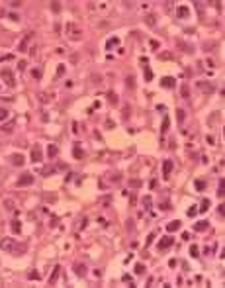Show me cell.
<instances>
[{"instance_id": "6da1fadb", "label": "cell", "mask_w": 225, "mask_h": 288, "mask_svg": "<svg viewBox=\"0 0 225 288\" xmlns=\"http://www.w3.org/2000/svg\"><path fill=\"white\" fill-rule=\"evenodd\" d=\"M0 249H2V251H8V253H18L16 239H12V237H4V239H0Z\"/></svg>"}, {"instance_id": "7a4b0ae2", "label": "cell", "mask_w": 225, "mask_h": 288, "mask_svg": "<svg viewBox=\"0 0 225 288\" xmlns=\"http://www.w3.org/2000/svg\"><path fill=\"white\" fill-rule=\"evenodd\" d=\"M0 76H2V80H4V82H6L8 86H14V84H16V80H14V73H12V69H8V67L0 71Z\"/></svg>"}, {"instance_id": "3957f363", "label": "cell", "mask_w": 225, "mask_h": 288, "mask_svg": "<svg viewBox=\"0 0 225 288\" xmlns=\"http://www.w3.org/2000/svg\"><path fill=\"white\" fill-rule=\"evenodd\" d=\"M67 33H69L70 39H78L80 35H82L80 28H78V26H75V24H67Z\"/></svg>"}, {"instance_id": "277c9868", "label": "cell", "mask_w": 225, "mask_h": 288, "mask_svg": "<svg viewBox=\"0 0 225 288\" xmlns=\"http://www.w3.org/2000/svg\"><path fill=\"white\" fill-rule=\"evenodd\" d=\"M28 184H33V175L23 173V175L18 179V186H28Z\"/></svg>"}, {"instance_id": "5b68a950", "label": "cell", "mask_w": 225, "mask_h": 288, "mask_svg": "<svg viewBox=\"0 0 225 288\" xmlns=\"http://www.w3.org/2000/svg\"><path fill=\"white\" fill-rule=\"evenodd\" d=\"M29 155H32V161H33V163H39V161H41V147H39V145H33Z\"/></svg>"}, {"instance_id": "8992f818", "label": "cell", "mask_w": 225, "mask_h": 288, "mask_svg": "<svg viewBox=\"0 0 225 288\" xmlns=\"http://www.w3.org/2000/svg\"><path fill=\"white\" fill-rule=\"evenodd\" d=\"M32 35H33V33L32 32H29V33H26V37H23L22 39V41H20V45H18V51H28V43H29V39H32Z\"/></svg>"}, {"instance_id": "52a82bcc", "label": "cell", "mask_w": 225, "mask_h": 288, "mask_svg": "<svg viewBox=\"0 0 225 288\" xmlns=\"http://www.w3.org/2000/svg\"><path fill=\"white\" fill-rule=\"evenodd\" d=\"M10 163H12L14 167H22V165H23V155H20V153L10 155Z\"/></svg>"}, {"instance_id": "ba28073f", "label": "cell", "mask_w": 225, "mask_h": 288, "mask_svg": "<svg viewBox=\"0 0 225 288\" xmlns=\"http://www.w3.org/2000/svg\"><path fill=\"white\" fill-rule=\"evenodd\" d=\"M172 167H174V163H172V161H169V159H166V161L163 163V175L166 176V179H169L170 173H172Z\"/></svg>"}, {"instance_id": "9c48e42d", "label": "cell", "mask_w": 225, "mask_h": 288, "mask_svg": "<svg viewBox=\"0 0 225 288\" xmlns=\"http://www.w3.org/2000/svg\"><path fill=\"white\" fill-rule=\"evenodd\" d=\"M172 243H174V239L170 235H166V237H163V239L159 241V249H169Z\"/></svg>"}, {"instance_id": "30bf717a", "label": "cell", "mask_w": 225, "mask_h": 288, "mask_svg": "<svg viewBox=\"0 0 225 288\" xmlns=\"http://www.w3.org/2000/svg\"><path fill=\"white\" fill-rule=\"evenodd\" d=\"M174 82H176V80H174L172 76H163V79H161V84H163L164 88H174Z\"/></svg>"}, {"instance_id": "8fae6325", "label": "cell", "mask_w": 225, "mask_h": 288, "mask_svg": "<svg viewBox=\"0 0 225 288\" xmlns=\"http://www.w3.org/2000/svg\"><path fill=\"white\" fill-rule=\"evenodd\" d=\"M73 269H75V273L78 274V276H84V274H86V264L84 263H75Z\"/></svg>"}, {"instance_id": "7c38bea8", "label": "cell", "mask_w": 225, "mask_h": 288, "mask_svg": "<svg viewBox=\"0 0 225 288\" xmlns=\"http://www.w3.org/2000/svg\"><path fill=\"white\" fill-rule=\"evenodd\" d=\"M57 155H59V147H57V145H53V143H51V145L47 147V157H49V159H55Z\"/></svg>"}, {"instance_id": "4fadbf2b", "label": "cell", "mask_w": 225, "mask_h": 288, "mask_svg": "<svg viewBox=\"0 0 225 288\" xmlns=\"http://www.w3.org/2000/svg\"><path fill=\"white\" fill-rule=\"evenodd\" d=\"M176 45H178V47L182 49L184 53H192V51H194V47H192V45H188V43H184L182 39H176Z\"/></svg>"}, {"instance_id": "5bb4252c", "label": "cell", "mask_w": 225, "mask_h": 288, "mask_svg": "<svg viewBox=\"0 0 225 288\" xmlns=\"http://www.w3.org/2000/svg\"><path fill=\"white\" fill-rule=\"evenodd\" d=\"M198 86H200V90H204V92H211V90H213V84L207 82V80H200Z\"/></svg>"}, {"instance_id": "9a60e30c", "label": "cell", "mask_w": 225, "mask_h": 288, "mask_svg": "<svg viewBox=\"0 0 225 288\" xmlns=\"http://www.w3.org/2000/svg\"><path fill=\"white\" fill-rule=\"evenodd\" d=\"M73 157H75V159H82V157H84V151L78 147V143L73 147Z\"/></svg>"}, {"instance_id": "2e32d148", "label": "cell", "mask_w": 225, "mask_h": 288, "mask_svg": "<svg viewBox=\"0 0 225 288\" xmlns=\"http://www.w3.org/2000/svg\"><path fill=\"white\" fill-rule=\"evenodd\" d=\"M176 14H178V18H186V16H190V8L188 6H180L176 10Z\"/></svg>"}, {"instance_id": "e0dca14e", "label": "cell", "mask_w": 225, "mask_h": 288, "mask_svg": "<svg viewBox=\"0 0 225 288\" xmlns=\"http://www.w3.org/2000/svg\"><path fill=\"white\" fill-rule=\"evenodd\" d=\"M14 126H16V122H14V120H12V122L4 123V126L0 128V132H2V133H10V132H12V129H14Z\"/></svg>"}, {"instance_id": "ac0fdd59", "label": "cell", "mask_w": 225, "mask_h": 288, "mask_svg": "<svg viewBox=\"0 0 225 288\" xmlns=\"http://www.w3.org/2000/svg\"><path fill=\"white\" fill-rule=\"evenodd\" d=\"M59 274H61V267H55V269H53L51 278H49V284H55V282H57V278H59Z\"/></svg>"}, {"instance_id": "d6986e66", "label": "cell", "mask_w": 225, "mask_h": 288, "mask_svg": "<svg viewBox=\"0 0 225 288\" xmlns=\"http://www.w3.org/2000/svg\"><path fill=\"white\" fill-rule=\"evenodd\" d=\"M51 98H53L51 92H39V102H43V104H45V102H49Z\"/></svg>"}, {"instance_id": "ffe728a7", "label": "cell", "mask_w": 225, "mask_h": 288, "mask_svg": "<svg viewBox=\"0 0 225 288\" xmlns=\"http://www.w3.org/2000/svg\"><path fill=\"white\" fill-rule=\"evenodd\" d=\"M166 229H169V231H178V229H180V222H178V220L170 222L169 226H166Z\"/></svg>"}, {"instance_id": "44dd1931", "label": "cell", "mask_w": 225, "mask_h": 288, "mask_svg": "<svg viewBox=\"0 0 225 288\" xmlns=\"http://www.w3.org/2000/svg\"><path fill=\"white\" fill-rule=\"evenodd\" d=\"M169 126H170V118H169V116H164V118H163V126H161V132L166 133V132H169Z\"/></svg>"}, {"instance_id": "7402d4cb", "label": "cell", "mask_w": 225, "mask_h": 288, "mask_svg": "<svg viewBox=\"0 0 225 288\" xmlns=\"http://www.w3.org/2000/svg\"><path fill=\"white\" fill-rule=\"evenodd\" d=\"M180 92H182V98L190 100V88H188V84H186V82H184V84H182V88H180Z\"/></svg>"}, {"instance_id": "603a6c76", "label": "cell", "mask_w": 225, "mask_h": 288, "mask_svg": "<svg viewBox=\"0 0 225 288\" xmlns=\"http://www.w3.org/2000/svg\"><path fill=\"white\" fill-rule=\"evenodd\" d=\"M127 184H129L131 188H139V186H141L143 182H141L139 179H129V180H127Z\"/></svg>"}, {"instance_id": "cb8c5ba5", "label": "cell", "mask_w": 225, "mask_h": 288, "mask_svg": "<svg viewBox=\"0 0 225 288\" xmlns=\"http://www.w3.org/2000/svg\"><path fill=\"white\" fill-rule=\"evenodd\" d=\"M194 229H196V231H204V229H207V222H198L196 226H194Z\"/></svg>"}, {"instance_id": "d4e9b609", "label": "cell", "mask_w": 225, "mask_h": 288, "mask_svg": "<svg viewBox=\"0 0 225 288\" xmlns=\"http://www.w3.org/2000/svg\"><path fill=\"white\" fill-rule=\"evenodd\" d=\"M108 102H110V104H114V106L117 104V94H116V92H108Z\"/></svg>"}, {"instance_id": "484cf974", "label": "cell", "mask_w": 225, "mask_h": 288, "mask_svg": "<svg viewBox=\"0 0 225 288\" xmlns=\"http://www.w3.org/2000/svg\"><path fill=\"white\" fill-rule=\"evenodd\" d=\"M225 194V180L221 179L219 180V186H217V196H223Z\"/></svg>"}, {"instance_id": "4316f807", "label": "cell", "mask_w": 225, "mask_h": 288, "mask_svg": "<svg viewBox=\"0 0 225 288\" xmlns=\"http://www.w3.org/2000/svg\"><path fill=\"white\" fill-rule=\"evenodd\" d=\"M10 227H12V231H14V233H20V229H22V226H20V222H18V220H14Z\"/></svg>"}, {"instance_id": "83f0119b", "label": "cell", "mask_w": 225, "mask_h": 288, "mask_svg": "<svg viewBox=\"0 0 225 288\" xmlns=\"http://www.w3.org/2000/svg\"><path fill=\"white\" fill-rule=\"evenodd\" d=\"M125 86H127V88H135V76L125 79Z\"/></svg>"}, {"instance_id": "f1b7e54d", "label": "cell", "mask_w": 225, "mask_h": 288, "mask_svg": "<svg viewBox=\"0 0 225 288\" xmlns=\"http://www.w3.org/2000/svg\"><path fill=\"white\" fill-rule=\"evenodd\" d=\"M143 204H145V210H151V206H153V200H151V196H145V198H143Z\"/></svg>"}, {"instance_id": "f546056e", "label": "cell", "mask_w": 225, "mask_h": 288, "mask_svg": "<svg viewBox=\"0 0 225 288\" xmlns=\"http://www.w3.org/2000/svg\"><path fill=\"white\" fill-rule=\"evenodd\" d=\"M8 110L6 108H0V122H4V120H8Z\"/></svg>"}, {"instance_id": "4dcf8cb0", "label": "cell", "mask_w": 225, "mask_h": 288, "mask_svg": "<svg viewBox=\"0 0 225 288\" xmlns=\"http://www.w3.org/2000/svg\"><path fill=\"white\" fill-rule=\"evenodd\" d=\"M43 200H45V202H55L57 196L55 194H43Z\"/></svg>"}, {"instance_id": "1f68e13d", "label": "cell", "mask_w": 225, "mask_h": 288, "mask_svg": "<svg viewBox=\"0 0 225 288\" xmlns=\"http://www.w3.org/2000/svg\"><path fill=\"white\" fill-rule=\"evenodd\" d=\"M4 206H6V210H8V212H14V200H6Z\"/></svg>"}, {"instance_id": "d6a6232c", "label": "cell", "mask_w": 225, "mask_h": 288, "mask_svg": "<svg viewBox=\"0 0 225 288\" xmlns=\"http://www.w3.org/2000/svg\"><path fill=\"white\" fill-rule=\"evenodd\" d=\"M65 71H67V67L61 63V65L57 67V76H63V75H65Z\"/></svg>"}, {"instance_id": "836d02e7", "label": "cell", "mask_w": 225, "mask_h": 288, "mask_svg": "<svg viewBox=\"0 0 225 288\" xmlns=\"http://www.w3.org/2000/svg\"><path fill=\"white\" fill-rule=\"evenodd\" d=\"M145 24H147V26H155V16L149 14V16L145 18Z\"/></svg>"}, {"instance_id": "e575fe53", "label": "cell", "mask_w": 225, "mask_h": 288, "mask_svg": "<svg viewBox=\"0 0 225 288\" xmlns=\"http://www.w3.org/2000/svg\"><path fill=\"white\" fill-rule=\"evenodd\" d=\"M176 118H178V122H184V118H186V112H184V110H176Z\"/></svg>"}, {"instance_id": "d590c367", "label": "cell", "mask_w": 225, "mask_h": 288, "mask_svg": "<svg viewBox=\"0 0 225 288\" xmlns=\"http://www.w3.org/2000/svg\"><path fill=\"white\" fill-rule=\"evenodd\" d=\"M51 10L53 12H61V2H51Z\"/></svg>"}, {"instance_id": "8d00e7d4", "label": "cell", "mask_w": 225, "mask_h": 288, "mask_svg": "<svg viewBox=\"0 0 225 288\" xmlns=\"http://www.w3.org/2000/svg\"><path fill=\"white\" fill-rule=\"evenodd\" d=\"M145 80H153V73H151L149 67H145Z\"/></svg>"}, {"instance_id": "74e56055", "label": "cell", "mask_w": 225, "mask_h": 288, "mask_svg": "<svg viewBox=\"0 0 225 288\" xmlns=\"http://www.w3.org/2000/svg\"><path fill=\"white\" fill-rule=\"evenodd\" d=\"M190 255H192V257H200V255H198V245H190Z\"/></svg>"}, {"instance_id": "f35d334b", "label": "cell", "mask_w": 225, "mask_h": 288, "mask_svg": "<svg viewBox=\"0 0 225 288\" xmlns=\"http://www.w3.org/2000/svg\"><path fill=\"white\" fill-rule=\"evenodd\" d=\"M196 188L198 190H204V188H206V180H196Z\"/></svg>"}, {"instance_id": "ab89813d", "label": "cell", "mask_w": 225, "mask_h": 288, "mask_svg": "<svg viewBox=\"0 0 225 288\" xmlns=\"http://www.w3.org/2000/svg\"><path fill=\"white\" fill-rule=\"evenodd\" d=\"M26 67H28V61H23V59H22V61L18 63V71H26Z\"/></svg>"}, {"instance_id": "60d3db41", "label": "cell", "mask_w": 225, "mask_h": 288, "mask_svg": "<svg viewBox=\"0 0 225 288\" xmlns=\"http://www.w3.org/2000/svg\"><path fill=\"white\" fill-rule=\"evenodd\" d=\"M135 273L137 274H143V273H145V267H143V264H135Z\"/></svg>"}, {"instance_id": "b9f144b4", "label": "cell", "mask_w": 225, "mask_h": 288, "mask_svg": "<svg viewBox=\"0 0 225 288\" xmlns=\"http://www.w3.org/2000/svg\"><path fill=\"white\" fill-rule=\"evenodd\" d=\"M92 82H94V84H100V82H102V76H100V75H92Z\"/></svg>"}, {"instance_id": "7bdbcfd3", "label": "cell", "mask_w": 225, "mask_h": 288, "mask_svg": "<svg viewBox=\"0 0 225 288\" xmlns=\"http://www.w3.org/2000/svg\"><path fill=\"white\" fill-rule=\"evenodd\" d=\"M207 206H210V200H204V202H202V208H200V212H206V210H207Z\"/></svg>"}, {"instance_id": "ee69618b", "label": "cell", "mask_w": 225, "mask_h": 288, "mask_svg": "<svg viewBox=\"0 0 225 288\" xmlns=\"http://www.w3.org/2000/svg\"><path fill=\"white\" fill-rule=\"evenodd\" d=\"M117 43H119V39H117V37H112V39L108 41V49L112 47V45H117Z\"/></svg>"}, {"instance_id": "f6af8a7d", "label": "cell", "mask_w": 225, "mask_h": 288, "mask_svg": "<svg viewBox=\"0 0 225 288\" xmlns=\"http://www.w3.org/2000/svg\"><path fill=\"white\" fill-rule=\"evenodd\" d=\"M53 173H55V169H51V167H47V169H43V175H45V176L53 175Z\"/></svg>"}, {"instance_id": "bcb514c9", "label": "cell", "mask_w": 225, "mask_h": 288, "mask_svg": "<svg viewBox=\"0 0 225 288\" xmlns=\"http://www.w3.org/2000/svg\"><path fill=\"white\" fill-rule=\"evenodd\" d=\"M32 75L35 76V79H41V69H33V71H32Z\"/></svg>"}, {"instance_id": "7dc6e473", "label": "cell", "mask_w": 225, "mask_h": 288, "mask_svg": "<svg viewBox=\"0 0 225 288\" xmlns=\"http://www.w3.org/2000/svg\"><path fill=\"white\" fill-rule=\"evenodd\" d=\"M161 59H172V53H166V51H164V53H161Z\"/></svg>"}, {"instance_id": "c3c4849f", "label": "cell", "mask_w": 225, "mask_h": 288, "mask_svg": "<svg viewBox=\"0 0 225 288\" xmlns=\"http://www.w3.org/2000/svg\"><path fill=\"white\" fill-rule=\"evenodd\" d=\"M196 214H198V210H196V206H192V208L188 210V216H190V217H192V216H196Z\"/></svg>"}, {"instance_id": "681fc988", "label": "cell", "mask_w": 225, "mask_h": 288, "mask_svg": "<svg viewBox=\"0 0 225 288\" xmlns=\"http://www.w3.org/2000/svg\"><path fill=\"white\" fill-rule=\"evenodd\" d=\"M28 276H29V278H35V280H37L39 278V273H35V270H33V273H29Z\"/></svg>"}, {"instance_id": "f907efd6", "label": "cell", "mask_w": 225, "mask_h": 288, "mask_svg": "<svg viewBox=\"0 0 225 288\" xmlns=\"http://www.w3.org/2000/svg\"><path fill=\"white\" fill-rule=\"evenodd\" d=\"M123 118H129V106H125V108H123Z\"/></svg>"}, {"instance_id": "816d5d0a", "label": "cell", "mask_w": 225, "mask_h": 288, "mask_svg": "<svg viewBox=\"0 0 225 288\" xmlns=\"http://www.w3.org/2000/svg\"><path fill=\"white\" fill-rule=\"evenodd\" d=\"M217 212H219V216H223V214H225V206H223V204H219V208H217Z\"/></svg>"}, {"instance_id": "f5cc1de1", "label": "cell", "mask_w": 225, "mask_h": 288, "mask_svg": "<svg viewBox=\"0 0 225 288\" xmlns=\"http://www.w3.org/2000/svg\"><path fill=\"white\" fill-rule=\"evenodd\" d=\"M153 239H155V233H151V235H149V239H147L145 245H151V243H153Z\"/></svg>"}, {"instance_id": "db71d44e", "label": "cell", "mask_w": 225, "mask_h": 288, "mask_svg": "<svg viewBox=\"0 0 225 288\" xmlns=\"http://www.w3.org/2000/svg\"><path fill=\"white\" fill-rule=\"evenodd\" d=\"M161 208H163V210H170V204L164 202V204H161Z\"/></svg>"}]
</instances>
